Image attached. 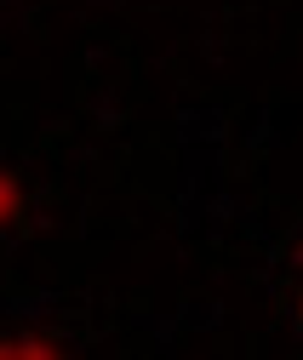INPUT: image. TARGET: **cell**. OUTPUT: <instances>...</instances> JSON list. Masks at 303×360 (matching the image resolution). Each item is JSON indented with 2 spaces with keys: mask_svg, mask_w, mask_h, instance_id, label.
<instances>
[{
  "mask_svg": "<svg viewBox=\"0 0 303 360\" xmlns=\"http://www.w3.org/2000/svg\"><path fill=\"white\" fill-rule=\"evenodd\" d=\"M292 321H297V332H303V297H297V314H292Z\"/></svg>",
  "mask_w": 303,
  "mask_h": 360,
  "instance_id": "3957f363",
  "label": "cell"
},
{
  "mask_svg": "<svg viewBox=\"0 0 303 360\" xmlns=\"http://www.w3.org/2000/svg\"><path fill=\"white\" fill-rule=\"evenodd\" d=\"M0 354H58V343H46V338H23V332H12V338H0Z\"/></svg>",
  "mask_w": 303,
  "mask_h": 360,
  "instance_id": "7a4b0ae2",
  "label": "cell"
},
{
  "mask_svg": "<svg viewBox=\"0 0 303 360\" xmlns=\"http://www.w3.org/2000/svg\"><path fill=\"white\" fill-rule=\"evenodd\" d=\"M18 217H23V184H18V172L0 166V235L18 229Z\"/></svg>",
  "mask_w": 303,
  "mask_h": 360,
  "instance_id": "6da1fadb",
  "label": "cell"
}]
</instances>
